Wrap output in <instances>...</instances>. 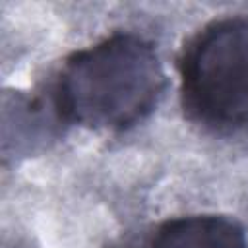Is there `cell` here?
I'll return each instance as SVG.
<instances>
[{"mask_svg": "<svg viewBox=\"0 0 248 248\" xmlns=\"http://www.w3.org/2000/svg\"><path fill=\"white\" fill-rule=\"evenodd\" d=\"M149 248H248L244 227L227 215L196 213L163 221Z\"/></svg>", "mask_w": 248, "mask_h": 248, "instance_id": "cell-3", "label": "cell"}, {"mask_svg": "<svg viewBox=\"0 0 248 248\" xmlns=\"http://www.w3.org/2000/svg\"><path fill=\"white\" fill-rule=\"evenodd\" d=\"M165 89L153 41L116 31L64 58L48 83V101L60 122L126 132L157 108Z\"/></svg>", "mask_w": 248, "mask_h": 248, "instance_id": "cell-1", "label": "cell"}, {"mask_svg": "<svg viewBox=\"0 0 248 248\" xmlns=\"http://www.w3.org/2000/svg\"><path fill=\"white\" fill-rule=\"evenodd\" d=\"M184 116L211 132L248 126V14L211 19L176 58Z\"/></svg>", "mask_w": 248, "mask_h": 248, "instance_id": "cell-2", "label": "cell"}]
</instances>
